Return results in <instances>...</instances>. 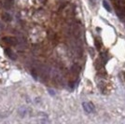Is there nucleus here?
I'll return each mask as SVG.
<instances>
[{
	"label": "nucleus",
	"mask_w": 125,
	"mask_h": 124,
	"mask_svg": "<svg viewBox=\"0 0 125 124\" xmlns=\"http://www.w3.org/2000/svg\"><path fill=\"white\" fill-rule=\"evenodd\" d=\"M1 18H2V20L6 21V22H10V21L12 20V17H11V16H10V14H8L7 12L3 13V14H2V16H1Z\"/></svg>",
	"instance_id": "obj_6"
},
{
	"label": "nucleus",
	"mask_w": 125,
	"mask_h": 124,
	"mask_svg": "<svg viewBox=\"0 0 125 124\" xmlns=\"http://www.w3.org/2000/svg\"><path fill=\"white\" fill-rule=\"evenodd\" d=\"M2 41H4L5 43H7L10 46H14L18 43V39L14 36H5L2 38Z\"/></svg>",
	"instance_id": "obj_2"
},
{
	"label": "nucleus",
	"mask_w": 125,
	"mask_h": 124,
	"mask_svg": "<svg viewBox=\"0 0 125 124\" xmlns=\"http://www.w3.org/2000/svg\"><path fill=\"white\" fill-rule=\"evenodd\" d=\"M117 14L118 16L122 20L125 19V6H122V5H120L117 7Z\"/></svg>",
	"instance_id": "obj_3"
},
{
	"label": "nucleus",
	"mask_w": 125,
	"mask_h": 124,
	"mask_svg": "<svg viewBox=\"0 0 125 124\" xmlns=\"http://www.w3.org/2000/svg\"><path fill=\"white\" fill-rule=\"evenodd\" d=\"M48 91L51 93V95H52V96H53V95H55V91H52L51 89H48Z\"/></svg>",
	"instance_id": "obj_11"
},
{
	"label": "nucleus",
	"mask_w": 125,
	"mask_h": 124,
	"mask_svg": "<svg viewBox=\"0 0 125 124\" xmlns=\"http://www.w3.org/2000/svg\"><path fill=\"white\" fill-rule=\"evenodd\" d=\"M102 59L104 60V62L106 63V62H107V60H108V58H107V53H102Z\"/></svg>",
	"instance_id": "obj_9"
},
{
	"label": "nucleus",
	"mask_w": 125,
	"mask_h": 124,
	"mask_svg": "<svg viewBox=\"0 0 125 124\" xmlns=\"http://www.w3.org/2000/svg\"><path fill=\"white\" fill-rule=\"evenodd\" d=\"M8 114H9L8 112H7V113H3V112H0V118H7Z\"/></svg>",
	"instance_id": "obj_10"
},
{
	"label": "nucleus",
	"mask_w": 125,
	"mask_h": 124,
	"mask_svg": "<svg viewBox=\"0 0 125 124\" xmlns=\"http://www.w3.org/2000/svg\"><path fill=\"white\" fill-rule=\"evenodd\" d=\"M82 106H83V109L85 112L87 113H92L94 111V105L90 103V102H83L82 103Z\"/></svg>",
	"instance_id": "obj_1"
},
{
	"label": "nucleus",
	"mask_w": 125,
	"mask_h": 124,
	"mask_svg": "<svg viewBox=\"0 0 125 124\" xmlns=\"http://www.w3.org/2000/svg\"><path fill=\"white\" fill-rule=\"evenodd\" d=\"M5 53H6V55L9 58V59H11V60H16V54L10 50V49H5Z\"/></svg>",
	"instance_id": "obj_4"
},
{
	"label": "nucleus",
	"mask_w": 125,
	"mask_h": 124,
	"mask_svg": "<svg viewBox=\"0 0 125 124\" xmlns=\"http://www.w3.org/2000/svg\"><path fill=\"white\" fill-rule=\"evenodd\" d=\"M103 6H104V7H105L108 12H111V7H110L109 3H108L107 0H103Z\"/></svg>",
	"instance_id": "obj_7"
},
{
	"label": "nucleus",
	"mask_w": 125,
	"mask_h": 124,
	"mask_svg": "<svg viewBox=\"0 0 125 124\" xmlns=\"http://www.w3.org/2000/svg\"><path fill=\"white\" fill-rule=\"evenodd\" d=\"M18 114H19V116L21 118H24L27 115V108L25 106H21L18 109Z\"/></svg>",
	"instance_id": "obj_5"
},
{
	"label": "nucleus",
	"mask_w": 125,
	"mask_h": 124,
	"mask_svg": "<svg viewBox=\"0 0 125 124\" xmlns=\"http://www.w3.org/2000/svg\"><path fill=\"white\" fill-rule=\"evenodd\" d=\"M96 1H97V0H90L91 4H92V6H95V4H96Z\"/></svg>",
	"instance_id": "obj_12"
},
{
	"label": "nucleus",
	"mask_w": 125,
	"mask_h": 124,
	"mask_svg": "<svg viewBox=\"0 0 125 124\" xmlns=\"http://www.w3.org/2000/svg\"><path fill=\"white\" fill-rule=\"evenodd\" d=\"M72 71H73V73H78V71H79V66H78L77 64H74V65L72 66Z\"/></svg>",
	"instance_id": "obj_8"
}]
</instances>
